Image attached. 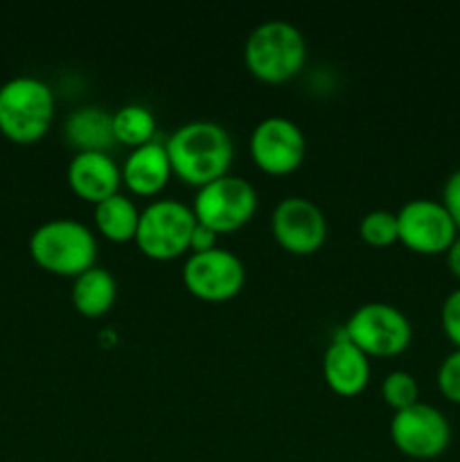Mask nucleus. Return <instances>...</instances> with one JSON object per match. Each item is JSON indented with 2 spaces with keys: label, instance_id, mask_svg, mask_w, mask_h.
I'll return each instance as SVG.
<instances>
[{
  "label": "nucleus",
  "instance_id": "obj_1",
  "mask_svg": "<svg viewBox=\"0 0 460 462\" xmlns=\"http://www.w3.org/2000/svg\"><path fill=\"white\" fill-rule=\"evenodd\" d=\"M165 144L171 171L192 185H203L228 174L235 152L228 129L215 120L183 122Z\"/></svg>",
  "mask_w": 460,
  "mask_h": 462
},
{
  "label": "nucleus",
  "instance_id": "obj_2",
  "mask_svg": "<svg viewBox=\"0 0 460 462\" xmlns=\"http://www.w3.org/2000/svg\"><path fill=\"white\" fill-rule=\"evenodd\" d=\"M244 59L253 75L278 84L296 75L305 63V34L296 23L284 21V18H266L248 34Z\"/></svg>",
  "mask_w": 460,
  "mask_h": 462
},
{
  "label": "nucleus",
  "instance_id": "obj_3",
  "mask_svg": "<svg viewBox=\"0 0 460 462\" xmlns=\"http://www.w3.org/2000/svg\"><path fill=\"white\" fill-rule=\"evenodd\" d=\"M30 253L36 264L52 273L77 275L95 264L97 239L84 221L54 217L32 233Z\"/></svg>",
  "mask_w": 460,
  "mask_h": 462
},
{
  "label": "nucleus",
  "instance_id": "obj_4",
  "mask_svg": "<svg viewBox=\"0 0 460 462\" xmlns=\"http://www.w3.org/2000/svg\"><path fill=\"white\" fill-rule=\"evenodd\" d=\"M54 117V93L34 75H18L0 86V131L16 143H34Z\"/></svg>",
  "mask_w": 460,
  "mask_h": 462
},
{
  "label": "nucleus",
  "instance_id": "obj_5",
  "mask_svg": "<svg viewBox=\"0 0 460 462\" xmlns=\"http://www.w3.org/2000/svg\"><path fill=\"white\" fill-rule=\"evenodd\" d=\"M194 226L197 217L192 206L171 197L153 199L140 210L135 242L149 257L170 260L189 248Z\"/></svg>",
  "mask_w": 460,
  "mask_h": 462
},
{
  "label": "nucleus",
  "instance_id": "obj_6",
  "mask_svg": "<svg viewBox=\"0 0 460 462\" xmlns=\"http://www.w3.org/2000/svg\"><path fill=\"white\" fill-rule=\"evenodd\" d=\"M343 332L365 355L391 356L409 347L413 325L400 307L383 300H370L352 311Z\"/></svg>",
  "mask_w": 460,
  "mask_h": 462
},
{
  "label": "nucleus",
  "instance_id": "obj_7",
  "mask_svg": "<svg viewBox=\"0 0 460 462\" xmlns=\"http://www.w3.org/2000/svg\"><path fill=\"white\" fill-rule=\"evenodd\" d=\"M257 208V192L244 176L224 174L198 185L192 210L197 221L216 233L235 230L246 224Z\"/></svg>",
  "mask_w": 460,
  "mask_h": 462
},
{
  "label": "nucleus",
  "instance_id": "obj_8",
  "mask_svg": "<svg viewBox=\"0 0 460 462\" xmlns=\"http://www.w3.org/2000/svg\"><path fill=\"white\" fill-rule=\"evenodd\" d=\"M391 438L397 449L410 458H436L449 447L451 424L437 406L418 400L395 411L391 420Z\"/></svg>",
  "mask_w": 460,
  "mask_h": 462
},
{
  "label": "nucleus",
  "instance_id": "obj_9",
  "mask_svg": "<svg viewBox=\"0 0 460 462\" xmlns=\"http://www.w3.org/2000/svg\"><path fill=\"white\" fill-rule=\"evenodd\" d=\"M246 266L242 257L224 246L189 253L183 264V282L203 300H225L242 289Z\"/></svg>",
  "mask_w": 460,
  "mask_h": 462
},
{
  "label": "nucleus",
  "instance_id": "obj_10",
  "mask_svg": "<svg viewBox=\"0 0 460 462\" xmlns=\"http://www.w3.org/2000/svg\"><path fill=\"white\" fill-rule=\"evenodd\" d=\"M458 235L445 203L436 199H410L397 210V239L418 253H442Z\"/></svg>",
  "mask_w": 460,
  "mask_h": 462
},
{
  "label": "nucleus",
  "instance_id": "obj_11",
  "mask_svg": "<svg viewBox=\"0 0 460 462\" xmlns=\"http://www.w3.org/2000/svg\"><path fill=\"white\" fill-rule=\"evenodd\" d=\"M307 140L298 122L284 116H266L251 131V153L271 174H287L305 158Z\"/></svg>",
  "mask_w": 460,
  "mask_h": 462
},
{
  "label": "nucleus",
  "instance_id": "obj_12",
  "mask_svg": "<svg viewBox=\"0 0 460 462\" xmlns=\"http://www.w3.org/2000/svg\"><path fill=\"white\" fill-rule=\"evenodd\" d=\"M275 239L291 253H314L327 237V219L316 201L307 197H284L271 215Z\"/></svg>",
  "mask_w": 460,
  "mask_h": 462
},
{
  "label": "nucleus",
  "instance_id": "obj_13",
  "mask_svg": "<svg viewBox=\"0 0 460 462\" xmlns=\"http://www.w3.org/2000/svg\"><path fill=\"white\" fill-rule=\"evenodd\" d=\"M122 167L108 152H77L68 162V183L79 197L97 203L120 192Z\"/></svg>",
  "mask_w": 460,
  "mask_h": 462
},
{
  "label": "nucleus",
  "instance_id": "obj_14",
  "mask_svg": "<svg viewBox=\"0 0 460 462\" xmlns=\"http://www.w3.org/2000/svg\"><path fill=\"white\" fill-rule=\"evenodd\" d=\"M323 374L336 393L354 395L363 391L370 379L368 355L352 338H347L345 332H341L325 347Z\"/></svg>",
  "mask_w": 460,
  "mask_h": 462
},
{
  "label": "nucleus",
  "instance_id": "obj_15",
  "mask_svg": "<svg viewBox=\"0 0 460 462\" xmlns=\"http://www.w3.org/2000/svg\"><path fill=\"white\" fill-rule=\"evenodd\" d=\"M171 174L167 144L156 138L138 144L122 162V180L138 194H156Z\"/></svg>",
  "mask_w": 460,
  "mask_h": 462
},
{
  "label": "nucleus",
  "instance_id": "obj_16",
  "mask_svg": "<svg viewBox=\"0 0 460 462\" xmlns=\"http://www.w3.org/2000/svg\"><path fill=\"white\" fill-rule=\"evenodd\" d=\"M66 138L77 147V152H108L115 143L113 134V113L97 104L79 106L66 117Z\"/></svg>",
  "mask_w": 460,
  "mask_h": 462
},
{
  "label": "nucleus",
  "instance_id": "obj_17",
  "mask_svg": "<svg viewBox=\"0 0 460 462\" xmlns=\"http://www.w3.org/2000/svg\"><path fill=\"white\" fill-rule=\"evenodd\" d=\"M72 302L86 316H99L111 310L117 298V280L111 269L102 264H93L75 275L70 289Z\"/></svg>",
  "mask_w": 460,
  "mask_h": 462
},
{
  "label": "nucleus",
  "instance_id": "obj_18",
  "mask_svg": "<svg viewBox=\"0 0 460 462\" xmlns=\"http://www.w3.org/2000/svg\"><path fill=\"white\" fill-rule=\"evenodd\" d=\"M138 221L140 208L135 206L133 199L126 197V194L115 192L111 194V197L95 203V224H97L99 233L106 235L113 242L135 239Z\"/></svg>",
  "mask_w": 460,
  "mask_h": 462
},
{
  "label": "nucleus",
  "instance_id": "obj_19",
  "mask_svg": "<svg viewBox=\"0 0 460 462\" xmlns=\"http://www.w3.org/2000/svg\"><path fill=\"white\" fill-rule=\"evenodd\" d=\"M113 134H115V140L131 147L149 143L156 134V113L147 104H124L113 111Z\"/></svg>",
  "mask_w": 460,
  "mask_h": 462
},
{
  "label": "nucleus",
  "instance_id": "obj_20",
  "mask_svg": "<svg viewBox=\"0 0 460 462\" xmlns=\"http://www.w3.org/2000/svg\"><path fill=\"white\" fill-rule=\"evenodd\" d=\"M361 237L374 246H386L397 239V212L386 208H374L365 212L359 221Z\"/></svg>",
  "mask_w": 460,
  "mask_h": 462
},
{
  "label": "nucleus",
  "instance_id": "obj_21",
  "mask_svg": "<svg viewBox=\"0 0 460 462\" xmlns=\"http://www.w3.org/2000/svg\"><path fill=\"white\" fill-rule=\"evenodd\" d=\"M382 393L383 400L391 406H395V411L404 409V406L419 400L418 379H415L409 370H391V373L383 377Z\"/></svg>",
  "mask_w": 460,
  "mask_h": 462
},
{
  "label": "nucleus",
  "instance_id": "obj_22",
  "mask_svg": "<svg viewBox=\"0 0 460 462\" xmlns=\"http://www.w3.org/2000/svg\"><path fill=\"white\" fill-rule=\"evenodd\" d=\"M437 386L446 400L460 404V347H455L442 359L440 368H437Z\"/></svg>",
  "mask_w": 460,
  "mask_h": 462
},
{
  "label": "nucleus",
  "instance_id": "obj_23",
  "mask_svg": "<svg viewBox=\"0 0 460 462\" xmlns=\"http://www.w3.org/2000/svg\"><path fill=\"white\" fill-rule=\"evenodd\" d=\"M440 320L442 329H445L446 337L451 338V343H454L455 347H460V289H455V291H451L449 296L445 298Z\"/></svg>",
  "mask_w": 460,
  "mask_h": 462
},
{
  "label": "nucleus",
  "instance_id": "obj_24",
  "mask_svg": "<svg viewBox=\"0 0 460 462\" xmlns=\"http://www.w3.org/2000/svg\"><path fill=\"white\" fill-rule=\"evenodd\" d=\"M442 203H445L451 219H454L455 226L460 228V167L451 171L449 179L445 180V188H442Z\"/></svg>",
  "mask_w": 460,
  "mask_h": 462
},
{
  "label": "nucleus",
  "instance_id": "obj_25",
  "mask_svg": "<svg viewBox=\"0 0 460 462\" xmlns=\"http://www.w3.org/2000/svg\"><path fill=\"white\" fill-rule=\"evenodd\" d=\"M215 246H216V230H212L210 226L197 221V226H194L192 230V239H189V248H192V253L207 251V248H215Z\"/></svg>",
  "mask_w": 460,
  "mask_h": 462
},
{
  "label": "nucleus",
  "instance_id": "obj_26",
  "mask_svg": "<svg viewBox=\"0 0 460 462\" xmlns=\"http://www.w3.org/2000/svg\"><path fill=\"white\" fill-rule=\"evenodd\" d=\"M446 264L454 271V275L460 278V233L455 235V239L451 242V246L446 248Z\"/></svg>",
  "mask_w": 460,
  "mask_h": 462
}]
</instances>
